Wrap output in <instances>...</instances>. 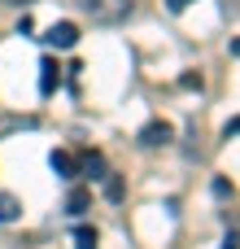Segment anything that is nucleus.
<instances>
[{
    "mask_svg": "<svg viewBox=\"0 0 240 249\" xmlns=\"http://www.w3.org/2000/svg\"><path fill=\"white\" fill-rule=\"evenodd\" d=\"M79 9L92 18V22H101V26H118V22H127L131 18V0H79Z\"/></svg>",
    "mask_w": 240,
    "mask_h": 249,
    "instance_id": "1",
    "label": "nucleus"
},
{
    "mask_svg": "<svg viewBox=\"0 0 240 249\" xmlns=\"http://www.w3.org/2000/svg\"><path fill=\"white\" fill-rule=\"evenodd\" d=\"M136 140H140V149H166V144L175 140V127H171L166 118H153V123H144V127H140V136H136Z\"/></svg>",
    "mask_w": 240,
    "mask_h": 249,
    "instance_id": "2",
    "label": "nucleus"
},
{
    "mask_svg": "<svg viewBox=\"0 0 240 249\" xmlns=\"http://www.w3.org/2000/svg\"><path fill=\"white\" fill-rule=\"evenodd\" d=\"M44 39H48L52 48H74V44H79V26H74V22H52Z\"/></svg>",
    "mask_w": 240,
    "mask_h": 249,
    "instance_id": "3",
    "label": "nucleus"
},
{
    "mask_svg": "<svg viewBox=\"0 0 240 249\" xmlns=\"http://www.w3.org/2000/svg\"><path fill=\"white\" fill-rule=\"evenodd\" d=\"M57 88H61V66H57L52 57H44V61H39V92L52 96Z\"/></svg>",
    "mask_w": 240,
    "mask_h": 249,
    "instance_id": "4",
    "label": "nucleus"
},
{
    "mask_svg": "<svg viewBox=\"0 0 240 249\" xmlns=\"http://www.w3.org/2000/svg\"><path fill=\"white\" fill-rule=\"evenodd\" d=\"M35 123H39L35 114H0V140L13 136V131H31Z\"/></svg>",
    "mask_w": 240,
    "mask_h": 249,
    "instance_id": "5",
    "label": "nucleus"
},
{
    "mask_svg": "<svg viewBox=\"0 0 240 249\" xmlns=\"http://www.w3.org/2000/svg\"><path fill=\"white\" fill-rule=\"evenodd\" d=\"M48 166L61 175V179H70V175H79V162L70 158V153H61V149H52V158H48Z\"/></svg>",
    "mask_w": 240,
    "mask_h": 249,
    "instance_id": "6",
    "label": "nucleus"
},
{
    "mask_svg": "<svg viewBox=\"0 0 240 249\" xmlns=\"http://www.w3.org/2000/svg\"><path fill=\"white\" fill-rule=\"evenodd\" d=\"M22 219V201L13 193H0V223H17Z\"/></svg>",
    "mask_w": 240,
    "mask_h": 249,
    "instance_id": "7",
    "label": "nucleus"
},
{
    "mask_svg": "<svg viewBox=\"0 0 240 249\" xmlns=\"http://www.w3.org/2000/svg\"><path fill=\"white\" fill-rule=\"evenodd\" d=\"M92 206V193L87 188H70V197H66V214H83Z\"/></svg>",
    "mask_w": 240,
    "mask_h": 249,
    "instance_id": "8",
    "label": "nucleus"
},
{
    "mask_svg": "<svg viewBox=\"0 0 240 249\" xmlns=\"http://www.w3.org/2000/svg\"><path fill=\"white\" fill-rule=\"evenodd\" d=\"M70 241H74V249H96L101 245V232H96V228H74Z\"/></svg>",
    "mask_w": 240,
    "mask_h": 249,
    "instance_id": "9",
    "label": "nucleus"
},
{
    "mask_svg": "<svg viewBox=\"0 0 240 249\" xmlns=\"http://www.w3.org/2000/svg\"><path fill=\"white\" fill-rule=\"evenodd\" d=\"M105 197L109 201H122V175H114V171L105 175Z\"/></svg>",
    "mask_w": 240,
    "mask_h": 249,
    "instance_id": "10",
    "label": "nucleus"
},
{
    "mask_svg": "<svg viewBox=\"0 0 240 249\" xmlns=\"http://www.w3.org/2000/svg\"><path fill=\"white\" fill-rule=\"evenodd\" d=\"M179 88H188V92H201V74H192V70H188V74H179Z\"/></svg>",
    "mask_w": 240,
    "mask_h": 249,
    "instance_id": "11",
    "label": "nucleus"
},
{
    "mask_svg": "<svg viewBox=\"0 0 240 249\" xmlns=\"http://www.w3.org/2000/svg\"><path fill=\"white\" fill-rule=\"evenodd\" d=\"M214 197L227 201V197H232V184H227V179H214Z\"/></svg>",
    "mask_w": 240,
    "mask_h": 249,
    "instance_id": "12",
    "label": "nucleus"
},
{
    "mask_svg": "<svg viewBox=\"0 0 240 249\" xmlns=\"http://www.w3.org/2000/svg\"><path fill=\"white\" fill-rule=\"evenodd\" d=\"M188 4H192V0H166V9H171V13H184Z\"/></svg>",
    "mask_w": 240,
    "mask_h": 249,
    "instance_id": "13",
    "label": "nucleus"
},
{
    "mask_svg": "<svg viewBox=\"0 0 240 249\" xmlns=\"http://www.w3.org/2000/svg\"><path fill=\"white\" fill-rule=\"evenodd\" d=\"M223 136H227V140H232V136H240V118H232V123L223 127Z\"/></svg>",
    "mask_w": 240,
    "mask_h": 249,
    "instance_id": "14",
    "label": "nucleus"
},
{
    "mask_svg": "<svg viewBox=\"0 0 240 249\" xmlns=\"http://www.w3.org/2000/svg\"><path fill=\"white\" fill-rule=\"evenodd\" d=\"M223 249H240V236H236V232H227V236H223Z\"/></svg>",
    "mask_w": 240,
    "mask_h": 249,
    "instance_id": "15",
    "label": "nucleus"
},
{
    "mask_svg": "<svg viewBox=\"0 0 240 249\" xmlns=\"http://www.w3.org/2000/svg\"><path fill=\"white\" fill-rule=\"evenodd\" d=\"M4 4H17V9H26V4H35V0H4Z\"/></svg>",
    "mask_w": 240,
    "mask_h": 249,
    "instance_id": "16",
    "label": "nucleus"
},
{
    "mask_svg": "<svg viewBox=\"0 0 240 249\" xmlns=\"http://www.w3.org/2000/svg\"><path fill=\"white\" fill-rule=\"evenodd\" d=\"M232 57H240V39H232Z\"/></svg>",
    "mask_w": 240,
    "mask_h": 249,
    "instance_id": "17",
    "label": "nucleus"
}]
</instances>
